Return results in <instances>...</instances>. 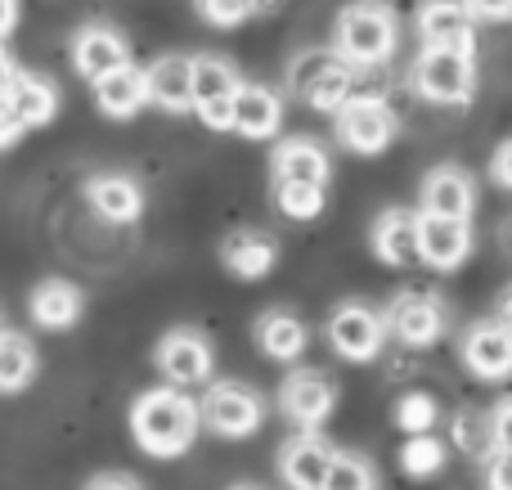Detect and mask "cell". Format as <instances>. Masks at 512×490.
Wrapping results in <instances>:
<instances>
[{"mask_svg": "<svg viewBox=\"0 0 512 490\" xmlns=\"http://www.w3.org/2000/svg\"><path fill=\"white\" fill-rule=\"evenodd\" d=\"M86 490H140L131 482V477H117V473H108V477H95Z\"/></svg>", "mask_w": 512, "mask_h": 490, "instance_id": "cell-43", "label": "cell"}, {"mask_svg": "<svg viewBox=\"0 0 512 490\" xmlns=\"http://www.w3.org/2000/svg\"><path fill=\"white\" fill-rule=\"evenodd\" d=\"M158 369H162V378H167L171 387H198V383H207L212 378V365H216V356H212V342L203 338L198 329H171L167 338L158 342Z\"/></svg>", "mask_w": 512, "mask_h": 490, "instance_id": "cell-6", "label": "cell"}, {"mask_svg": "<svg viewBox=\"0 0 512 490\" xmlns=\"http://www.w3.org/2000/svg\"><path fill=\"white\" fill-rule=\"evenodd\" d=\"M27 306H32V320L41 329H72L81 320V311H86V297L68 279H41L32 288V302Z\"/></svg>", "mask_w": 512, "mask_h": 490, "instance_id": "cell-20", "label": "cell"}, {"mask_svg": "<svg viewBox=\"0 0 512 490\" xmlns=\"http://www.w3.org/2000/svg\"><path fill=\"white\" fill-rule=\"evenodd\" d=\"M194 113L207 131H234V99H207V104H194Z\"/></svg>", "mask_w": 512, "mask_h": 490, "instance_id": "cell-36", "label": "cell"}, {"mask_svg": "<svg viewBox=\"0 0 512 490\" xmlns=\"http://www.w3.org/2000/svg\"><path fill=\"white\" fill-rule=\"evenodd\" d=\"M463 9L477 23H504V18H512V0H463Z\"/></svg>", "mask_w": 512, "mask_h": 490, "instance_id": "cell-38", "label": "cell"}, {"mask_svg": "<svg viewBox=\"0 0 512 490\" xmlns=\"http://www.w3.org/2000/svg\"><path fill=\"white\" fill-rule=\"evenodd\" d=\"M414 27L423 36V50H454V54L477 50V18L463 9V0H423Z\"/></svg>", "mask_w": 512, "mask_h": 490, "instance_id": "cell-8", "label": "cell"}, {"mask_svg": "<svg viewBox=\"0 0 512 490\" xmlns=\"http://www.w3.org/2000/svg\"><path fill=\"white\" fill-rule=\"evenodd\" d=\"M400 41V18L391 14L382 0H355L337 14L333 50L342 54L351 68H378L396 54Z\"/></svg>", "mask_w": 512, "mask_h": 490, "instance_id": "cell-2", "label": "cell"}, {"mask_svg": "<svg viewBox=\"0 0 512 490\" xmlns=\"http://www.w3.org/2000/svg\"><path fill=\"white\" fill-rule=\"evenodd\" d=\"M490 437H495L499 455H512V396L508 401H499L495 414H490Z\"/></svg>", "mask_w": 512, "mask_h": 490, "instance_id": "cell-37", "label": "cell"}, {"mask_svg": "<svg viewBox=\"0 0 512 490\" xmlns=\"http://www.w3.org/2000/svg\"><path fill=\"white\" fill-rule=\"evenodd\" d=\"M18 135H23V122L14 117V104H0V149H9Z\"/></svg>", "mask_w": 512, "mask_h": 490, "instance_id": "cell-42", "label": "cell"}, {"mask_svg": "<svg viewBox=\"0 0 512 490\" xmlns=\"http://www.w3.org/2000/svg\"><path fill=\"white\" fill-rule=\"evenodd\" d=\"M86 198H90V207L113 225H131V221H140V212H144V189L135 185L131 176H122V171L90 176Z\"/></svg>", "mask_w": 512, "mask_h": 490, "instance_id": "cell-19", "label": "cell"}, {"mask_svg": "<svg viewBox=\"0 0 512 490\" xmlns=\"http://www.w3.org/2000/svg\"><path fill=\"white\" fill-rule=\"evenodd\" d=\"M256 347L270 360H279V365H292L310 347V329L292 311H265L256 320Z\"/></svg>", "mask_w": 512, "mask_h": 490, "instance_id": "cell-23", "label": "cell"}, {"mask_svg": "<svg viewBox=\"0 0 512 490\" xmlns=\"http://www.w3.org/2000/svg\"><path fill=\"white\" fill-rule=\"evenodd\" d=\"M283 122V99L270 86H239L234 95V131L248 140H270Z\"/></svg>", "mask_w": 512, "mask_h": 490, "instance_id": "cell-22", "label": "cell"}, {"mask_svg": "<svg viewBox=\"0 0 512 490\" xmlns=\"http://www.w3.org/2000/svg\"><path fill=\"white\" fill-rule=\"evenodd\" d=\"M337 63H342V54H337L333 45H310V50H301L297 59L288 63V86L297 90V95H306V90L315 86L324 72H333Z\"/></svg>", "mask_w": 512, "mask_h": 490, "instance_id": "cell-29", "label": "cell"}, {"mask_svg": "<svg viewBox=\"0 0 512 490\" xmlns=\"http://www.w3.org/2000/svg\"><path fill=\"white\" fill-rule=\"evenodd\" d=\"M194 5L212 27H239L261 9V0H194Z\"/></svg>", "mask_w": 512, "mask_h": 490, "instance_id": "cell-35", "label": "cell"}, {"mask_svg": "<svg viewBox=\"0 0 512 490\" xmlns=\"http://www.w3.org/2000/svg\"><path fill=\"white\" fill-rule=\"evenodd\" d=\"M486 490H512V455H490L486 459Z\"/></svg>", "mask_w": 512, "mask_h": 490, "instance_id": "cell-39", "label": "cell"}, {"mask_svg": "<svg viewBox=\"0 0 512 490\" xmlns=\"http://www.w3.org/2000/svg\"><path fill=\"white\" fill-rule=\"evenodd\" d=\"M337 405V387L328 383L315 369H297V374L283 378L279 387V410L288 414V423H297L301 432H319L328 423Z\"/></svg>", "mask_w": 512, "mask_h": 490, "instance_id": "cell-9", "label": "cell"}, {"mask_svg": "<svg viewBox=\"0 0 512 490\" xmlns=\"http://www.w3.org/2000/svg\"><path fill=\"white\" fill-rule=\"evenodd\" d=\"M324 490H378V473L364 455H333L328 464V477H324Z\"/></svg>", "mask_w": 512, "mask_h": 490, "instance_id": "cell-30", "label": "cell"}, {"mask_svg": "<svg viewBox=\"0 0 512 490\" xmlns=\"http://www.w3.org/2000/svg\"><path fill=\"white\" fill-rule=\"evenodd\" d=\"M459 356L472 378H481V383H504V378H512V333L499 320H481L463 333Z\"/></svg>", "mask_w": 512, "mask_h": 490, "instance_id": "cell-11", "label": "cell"}, {"mask_svg": "<svg viewBox=\"0 0 512 490\" xmlns=\"http://www.w3.org/2000/svg\"><path fill=\"white\" fill-rule=\"evenodd\" d=\"M198 428V401H189L180 387H153L131 405V432L140 441L144 455L153 459H176L194 446Z\"/></svg>", "mask_w": 512, "mask_h": 490, "instance_id": "cell-1", "label": "cell"}, {"mask_svg": "<svg viewBox=\"0 0 512 490\" xmlns=\"http://www.w3.org/2000/svg\"><path fill=\"white\" fill-rule=\"evenodd\" d=\"M454 441H459V450H468V455L490 459V455H495L490 414H459V419H454Z\"/></svg>", "mask_w": 512, "mask_h": 490, "instance_id": "cell-32", "label": "cell"}, {"mask_svg": "<svg viewBox=\"0 0 512 490\" xmlns=\"http://www.w3.org/2000/svg\"><path fill=\"white\" fill-rule=\"evenodd\" d=\"M274 207L288 221H315L324 212V189L315 185H274Z\"/></svg>", "mask_w": 512, "mask_h": 490, "instance_id": "cell-31", "label": "cell"}, {"mask_svg": "<svg viewBox=\"0 0 512 490\" xmlns=\"http://www.w3.org/2000/svg\"><path fill=\"white\" fill-rule=\"evenodd\" d=\"M400 464H405L409 477H432L445 464V446L436 437H414L405 446V455H400Z\"/></svg>", "mask_w": 512, "mask_h": 490, "instance_id": "cell-34", "label": "cell"}, {"mask_svg": "<svg viewBox=\"0 0 512 490\" xmlns=\"http://www.w3.org/2000/svg\"><path fill=\"white\" fill-rule=\"evenodd\" d=\"M239 490H252V486H239Z\"/></svg>", "mask_w": 512, "mask_h": 490, "instance_id": "cell-47", "label": "cell"}, {"mask_svg": "<svg viewBox=\"0 0 512 490\" xmlns=\"http://www.w3.org/2000/svg\"><path fill=\"white\" fill-rule=\"evenodd\" d=\"M333 126H337V140H342L346 149L373 158V153H382L391 140H396L400 117L391 113L382 99L355 95V99H346V104L333 113Z\"/></svg>", "mask_w": 512, "mask_h": 490, "instance_id": "cell-4", "label": "cell"}, {"mask_svg": "<svg viewBox=\"0 0 512 490\" xmlns=\"http://www.w3.org/2000/svg\"><path fill=\"white\" fill-rule=\"evenodd\" d=\"M423 212L441 216V221H468L477 212V185L463 167H432L423 176Z\"/></svg>", "mask_w": 512, "mask_h": 490, "instance_id": "cell-13", "label": "cell"}, {"mask_svg": "<svg viewBox=\"0 0 512 490\" xmlns=\"http://www.w3.org/2000/svg\"><path fill=\"white\" fill-rule=\"evenodd\" d=\"M504 248H508V252H512V221H508V225H504Z\"/></svg>", "mask_w": 512, "mask_h": 490, "instance_id": "cell-46", "label": "cell"}, {"mask_svg": "<svg viewBox=\"0 0 512 490\" xmlns=\"http://www.w3.org/2000/svg\"><path fill=\"white\" fill-rule=\"evenodd\" d=\"M337 450L328 446L319 432H301L288 446L279 450V477L288 482V490H324L328 464H333Z\"/></svg>", "mask_w": 512, "mask_h": 490, "instance_id": "cell-16", "label": "cell"}, {"mask_svg": "<svg viewBox=\"0 0 512 490\" xmlns=\"http://www.w3.org/2000/svg\"><path fill=\"white\" fill-rule=\"evenodd\" d=\"M301 99H306L310 108H319V113H337L346 99H355V68L342 59L333 72H324V77H319Z\"/></svg>", "mask_w": 512, "mask_h": 490, "instance_id": "cell-28", "label": "cell"}, {"mask_svg": "<svg viewBox=\"0 0 512 490\" xmlns=\"http://www.w3.org/2000/svg\"><path fill=\"white\" fill-rule=\"evenodd\" d=\"M144 86H149V104L167 108V113H185V108H194V59L162 54L144 68Z\"/></svg>", "mask_w": 512, "mask_h": 490, "instance_id": "cell-17", "label": "cell"}, {"mask_svg": "<svg viewBox=\"0 0 512 490\" xmlns=\"http://www.w3.org/2000/svg\"><path fill=\"white\" fill-rule=\"evenodd\" d=\"M36 378V351L23 333L0 329V392L14 396Z\"/></svg>", "mask_w": 512, "mask_h": 490, "instance_id": "cell-26", "label": "cell"}, {"mask_svg": "<svg viewBox=\"0 0 512 490\" xmlns=\"http://www.w3.org/2000/svg\"><path fill=\"white\" fill-rule=\"evenodd\" d=\"M270 176H274V185H315V189H324L328 176H333V162H328V153H324L319 140L292 135V140H283L279 149H274Z\"/></svg>", "mask_w": 512, "mask_h": 490, "instance_id": "cell-15", "label": "cell"}, {"mask_svg": "<svg viewBox=\"0 0 512 490\" xmlns=\"http://www.w3.org/2000/svg\"><path fill=\"white\" fill-rule=\"evenodd\" d=\"M14 23H18V0H0V41L14 32Z\"/></svg>", "mask_w": 512, "mask_h": 490, "instance_id": "cell-44", "label": "cell"}, {"mask_svg": "<svg viewBox=\"0 0 512 490\" xmlns=\"http://www.w3.org/2000/svg\"><path fill=\"white\" fill-rule=\"evenodd\" d=\"M414 90L432 104H468L477 95V59L454 50H423L414 59Z\"/></svg>", "mask_w": 512, "mask_h": 490, "instance_id": "cell-3", "label": "cell"}, {"mask_svg": "<svg viewBox=\"0 0 512 490\" xmlns=\"http://www.w3.org/2000/svg\"><path fill=\"white\" fill-rule=\"evenodd\" d=\"M95 104L104 117H117V122H126V117H135L144 104H149V86H144V68H135V63H126V68L108 72L104 81H95Z\"/></svg>", "mask_w": 512, "mask_h": 490, "instance_id": "cell-21", "label": "cell"}, {"mask_svg": "<svg viewBox=\"0 0 512 490\" xmlns=\"http://www.w3.org/2000/svg\"><path fill=\"white\" fill-rule=\"evenodd\" d=\"M436 401L432 396H423V392H409L405 401L396 405V423L400 428L409 432V437H427V432H432V423H436Z\"/></svg>", "mask_w": 512, "mask_h": 490, "instance_id": "cell-33", "label": "cell"}, {"mask_svg": "<svg viewBox=\"0 0 512 490\" xmlns=\"http://www.w3.org/2000/svg\"><path fill=\"white\" fill-rule=\"evenodd\" d=\"M328 342H333V351L342 360L364 365V360H373L382 351V342H387V324H382V315L369 311V306L346 302V306H337L333 320H328Z\"/></svg>", "mask_w": 512, "mask_h": 490, "instance_id": "cell-7", "label": "cell"}, {"mask_svg": "<svg viewBox=\"0 0 512 490\" xmlns=\"http://www.w3.org/2000/svg\"><path fill=\"white\" fill-rule=\"evenodd\" d=\"M221 261L230 275L239 279H265L279 261V248H274L270 234H256V230H239L221 243Z\"/></svg>", "mask_w": 512, "mask_h": 490, "instance_id": "cell-24", "label": "cell"}, {"mask_svg": "<svg viewBox=\"0 0 512 490\" xmlns=\"http://www.w3.org/2000/svg\"><path fill=\"white\" fill-rule=\"evenodd\" d=\"M382 324H387V333L396 342L423 351V347H432V342H441V333H445V306L436 302L432 293H400L396 302L387 306Z\"/></svg>", "mask_w": 512, "mask_h": 490, "instance_id": "cell-10", "label": "cell"}, {"mask_svg": "<svg viewBox=\"0 0 512 490\" xmlns=\"http://www.w3.org/2000/svg\"><path fill=\"white\" fill-rule=\"evenodd\" d=\"M18 77H23V68H18V63L5 54V45H0V104H9V99H14Z\"/></svg>", "mask_w": 512, "mask_h": 490, "instance_id": "cell-41", "label": "cell"}, {"mask_svg": "<svg viewBox=\"0 0 512 490\" xmlns=\"http://www.w3.org/2000/svg\"><path fill=\"white\" fill-rule=\"evenodd\" d=\"M239 72L234 63L216 59V54H198L194 59V104H207V99H234L239 95Z\"/></svg>", "mask_w": 512, "mask_h": 490, "instance_id": "cell-27", "label": "cell"}, {"mask_svg": "<svg viewBox=\"0 0 512 490\" xmlns=\"http://www.w3.org/2000/svg\"><path fill=\"white\" fill-rule=\"evenodd\" d=\"M499 324H504V329L512 333V288L504 293V302H499Z\"/></svg>", "mask_w": 512, "mask_h": 490, "instance_id": "cell-45", "label": "cell"}, {"mask_svg": "<svg viewBox=\"0 0 512 490\" xmlns=\"http://www.w3.org/2000/svg\"><path fill=\"white\" fill-rule=\"evenodd\" d=\"M472 257V225L468 221H441V216L418 212V261L450 275Z\"/></svg>", "mask_w": 512, "mask_h": 490, "instance_id": "cell-12", "label": "cell"}, {"mask_svg": "<svg viewBox=\"0 0 512 490\" xmlns=\"http://www.w3.org/2000/svg\"><path fill=\"white\" fill-rule=\"evenodd\" d=\"M198 419L216 432V437H252L265 419V401L252 392L248 383H212L207 396L198 401Z\"/></svg>", "mask_w": 512, "mask_h": 490, "instance_id": "cell-5", "label": "cell"}, {"mask_svg": "<svg viewBox=\"0 0 512 490\" xmlns=\"http://www.w3.org/2000/svg\"><path fill=\"white\" fill-rule=\"evenodd\" d=\"M126 63H131V45H126V36L113 32V27L90 23L72 36V68L86 81H104L108 72L126 68Z\"/></svg>", "mask_w": 512, "mask_h": 490, "instance_id": "cell-14", "label": "cell"}, {"mask_svg": "<svg viewBox=\"0 0 512 490\" xmlns=\"http://www.w3.org/2000/svg\"><path fill=\"white\" fill-rule=\"evenodd\" d=\"M9 104H14V117L23 122V131H32V126H45L59 113V86L50 77H41V72H23Z\"/></svg>", "mask_w": 512, "mask_h": 490, "instance_id": "cell-25", "label": "cell"}, {"mask_svg": "<svg viewBox=\"0 0 512 490\" xmlns=\"http://www.w3.org/2000/svg\"><path fill=\"white\" fill-rule=\"evenodd\" d=\"M490 180H495L499 189H512V140L499 144L495 158H490Z\"/></svg>", "mask_w": 512, "mask_h": 490, "instance_id": "cell-40", "label": "cell"}, {"mask_svg": "<svg viewBox=\"0 0 512 490\" xmlns=\"http://www.w3.org/2000/svg\"><path fill=\"white\" fill-rule=\"evenodd\" d=\"M373 257L382 266H409L418 261V212L409 207H387V212L373 221Z\"/></svg>", "mask_w": 512, "mask_h": 490, "instance_id": "cell-18", "label": "cell"}]
</instances>
